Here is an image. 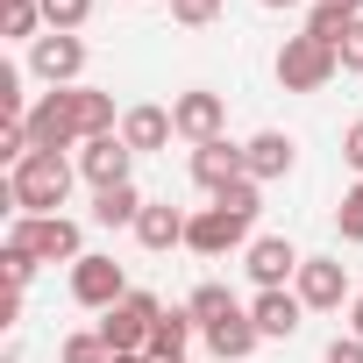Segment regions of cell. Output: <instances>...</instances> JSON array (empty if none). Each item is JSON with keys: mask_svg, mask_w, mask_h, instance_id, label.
I'll return each mask as SVG.
<instances>
[{"mask_svg": "<svg viewBox=\"0 0 363 363\" xmlns=\"http://www.w3.org/2000/svg\"><path fill=\"white\" fill-rule=\"evenodd\" d=\"M72 178H79L72 157H57V150H29V157L8 171V200H15V214H57V207L72 200Z\"/></svg>", "mask_w": 363, "mask_h": 363, "instance_id": "6da1fadb", "label": "cell"}, {"mask_svg": "<svg viewBox=\"0 0 363 363\" xmlns=\"http://www.w3.org/2000/svg\"><path fill=\"white\" fill-rule=\"evenodd\" d=\"M335 72H342V50H335V43H320V36H306V29L278 43V86H285V93H320Z\"/></svg>", "mask_w": 363, "mask_h": 363, "instance_id": "7a4b0ae2", "label": "cell"}, {"mask_svg": "<svg viewBox=\"0 0 363 363\" xmlns=\"http://www.w3.org/2000/svg\"><path fill=\"white\" fill-rule=\"evenodd\" d=\"M29 143L36 150H79L86 143V121H79V86H50L36 107H29Z\"/></svg>", "mask_w": 363, "mask_h": 363, "instance_id": "3957f363", "label": "cell"}, {"mask_svg": "<svg viewBox=\"0 0 363 363\" xmlns=\"http://www.w3.org/2000/svg\"><path fill=\"white\" fill-rule=\"evenodd\" d=\"M8 242L36 250L43 264H79V257H86V235H79L72 214H22V221L8 228Z\"/></svg>", "mask_w": 363, "mask_h": 363, "instance_id": "277c9868", "label": "cell"}, {"mask_svg": "<svg viewBox=\"0 0 363 363\" xmlns=\"http://www.w3.org/2000/svg\"><path fill=\"white\" fill-rule=\"evenodd\" d=\"M164 320V306H157V292H128L121 306H107L100 313V342H107V356H128V349H150V328Z\"/></svg>", "mask_w": 363, "mask_h": 363, "instance_id": "5b68a950", "label": "cell"}, {"mask_svg": "<svg viewBox=\"0 0 363 363\" xmlns=\"http://www.w3.org/2000/svg\"><path fill=\"white\" fill-rule=\"evenodd\" d=\"M257 235H250V214H235V207H200L193 214V228H186V250H200V257H228V250H250Z\"/></svg>", "mask_w": 363, "mask_h": 363, "instance_id": "8992f818", "label": "cell"}, {"mask_svg": "<svg viewBox=\"0 0 363 363\" xmlns=\"http://www.w3.org/2000/svg\"><path fill=\"white\" fill-rule=\"evenodd\" d=\"M128 292H135V285L121 278V264H114V257H93V250H86V257L72 264V299H79V306L107 313V306H121Z\"/></svg>", "mask_w": 363, "mask_h": 363, "instance_id": "52a82bcc", "label": "cell"}, {"mask_svg": "<svg viewBox=\"0 0 363 363\" xmlns=\"http://www.w3.org/2000/svg\"><path fill=\"white\" fill-rule=\"evenodd\" d=\"M79 178H86V186L93 193H107V186H128V164H135V150L121 143V128L114 135H93V143H79Z\"/></svg>", "mask_w": 363, "mask_h": 363, "instance_id": "ba28073f", "label": "cell"}, {"mask_svg": "<svg viewBox=\"0 0 363 363\" xmlns=\"http://www.w3.org/2000/svg\"><path fill=\"white\" fill-rule=\"evenodd\" d=\"M29 72H36L43 86H79V72H86V43H79V36L43 29V36L29 43Z\"/></svg>", "mask_w": 363, "mask_h": 363, "instance_id": "9c48e42d", "label": "cell"}, {"mask_svg": "<svg viewBox=\"0 0 363 363\" xmlns=\"http://www.w3.org/2000/svg\"><path fill=\"white\" fill-rule=\"evenodd\" d=\"M242 264H250V278H257V292H292V278H299V250L285 242V235H257L250 250H242Z\"/></svg>", "mask_w": 363, "mask_h": 363, "instance_id": "30bf717a", "label": "cell"}, {"mask_svg": "<svg viewBox=\"0 0 363 363\" xmlns=\"http://www.w3.org/2000/svg\"><path fill=\"white\" fill-rule=\"evenodd\" d=\"M171 121H178V135H186L193 150L214 143V135H228V107H221V93H207V86L178 93V100H171Z\"/></svg>", "mask_w": 363, "mask_h": 363, "instance_id": "8fae6325", "label": "cell"}, {"mask_svg": "<svg viewBox=\"0 0 363 363\" xmlns=\"http://www.w3.org/2000/svg\"><path fill=\"white\" fill-rule=\"evenodd\" d=\"M292 292L306 299V313H335L342 299H356V292H349V271H342L335 257H306L299 278H292Z\"/></svg>", "mask_w": 363, "mask_h": 363, "instance_id": "7c38bea8", "label": "cell"}, {"mask_svg": "<svg viewBox=\"0 0 363 363\" xmlns=\"http://www.w3.org/2000/svg\"><path fill=\"white\" fill-rule=\"evenodd\" d=\"M235 178H250V164H242V143L214 135V143H200V150H193V186H207V193H228Z\"/></svg>", "mask_w": 363, "mask_h": 363, "instance_id": "4fadbf2b", "label": "cell"}, {"mask_svg": "<svg viewBox=\"0 0 363 363\" xmlns=\"http://www.w3.org/2000/svg\"><path fill=\"white\" fill-rule=\"evenodd\" d=\"M242 164H250V178H257V186H271V178H292L299 143H292L285 128H264V135H250V143H242Z\"/></svg>", "mask_w": 363, "mask_h": 363, "instance_id": "5bb4252c", "label": "cell"}, {"mask_svg": "<svg viewBox=\"0 0 363 363\" xmlns=\"http://www.w3.org/2000/svg\"><path fill=\"white\" fill-rule=\"evenodd\" d=\"M250 320H257L264 342H292L299 320H306V299H299V292H257V299H250Z\"/></svg>", "mask_w": 363, "mask_h": 363, "instance_id": "9a60e30c", "label": "cell"}, {"mask_svg": "<svg viewBox=\"0 0 363 363\" xmlns=\"http://www.w3.org/2000/svg\"><path fill=\"white\" fill-rule=\"evenodd\" d=\"M186 228H193V214H178L171 200H150V207H143V221H135V242H143L150 257H164V250L186 242Z\"/></svg>", "mask_w": 363, "mask_h": 363, "instance_id": "2e32d148", "label": "cell"}, {"mask_svg": "<svg viewBox=\"0 0 363 363\" xmlns=\"http://www.w3.org/2000/svg\"><path fill=\"white\" fill-rule=\"evenodd\" d=\"M171 135H178V121H171V107H150V100H143V107H128V114H121V143H128L135 157H150V150H164Z\"/></svg>", "mask_w": 363, "mask_h": 363, "instance_id": "e0dca14e", "label": "cell"}, {"mask_svg": "<svg viewBox=\"0 0 363 363\" xmlns=\"http://www.w3.org/2000/svg\"><path fill=\"white\" fill-rule=\"evenodd\" d=\"M200 335H207V349H214L221 363H242V356H257V342H264L257 320H250V306H235L228 320H214V328H200Z\"/></svg>", "mask_w": 363, "mask_h": 363, "instance_id": "ac0fdd59", "label": "cell"}, {"mask_svg": "<svg viewBox=\"0 0 363 363\" xmlns=\"http://www.w3.org/2000/svg\"><path fill=\"white\" fill-rule=\"evenodd\" d=\"M186 342H193V313L171 306V313L150 328V349H143V356H150V363H186Z\"/></svg>", "mask_w": 363, "mask_h": 363, "instance_id": "d6986e66", "label": "cell"}, {"mask_svg": "<svg viewBox=\"0 0 363 363\" xmlns=\"http://www.w3.org/2000/svg\"><path fill=\"white\" fill-rule=\"evenodd\" d=\"M143 193H135V178H128V186H107V193H93V221L100 228H135L143 221Z\"/></svg>", "mask_w": 363, "mask_h": 363, "instance_id": "ffe728a7", "label": "cell"}, {"mask_svg": "<svg viewBox=\"0 0 363 363\" xmlns=\"http://www.w3.org/2000/svg\"><path fill=\"white\" fill-rule=\"evenodd\" d=\"M242 299L228 292V285H193V299H186V313H193V328H214V320H228Z\"/></svg>", "mask_w": 363, "mask_h": 363, "instance_id": "44dd1931", "label": "cell"}, {"mask_svg": "<svg viewBox=\"0 0 363 363\" xmlns=\"http://www.w3.org/2000/svg\"><path fill=\"white\" fill-rule=\"evenodd\" d=\"M0 29L15 43H36L43 36V0H0Z\"/></svg>", "mask_w": 363, "mask_h": 363, "instance_id": "7402d4cb", "label": "cell"}, {"mask_svg": "<svg viewBox=\"0 0 363 363\" xmlns=\"http://www.w3.org/2000/svg\"><path fill=\"white\" fill-rule=\"evenodd\" d=\"M93 22V0H43V29H57V36H79Z\"/></svg>", "mask_w": 363, "mask_h": 363, "instance_id": "603a6c76", "label": "cell"}, {"mask_svg": "<svg viewBox=\"0 0 363 363\" xmlns=\"http://www.w3.org/2000/svg\"><path fill=\"white\" fill-rule=\"evenodd\" d=\"M36 250H22V242H8V250H0V271H8V292H29V278H36Z\"/></svg>", "mask_w": 363, "mask_h": 363, "instance_id": "cb8c5ba5", "label": "cell"}, {"mask_svg": "<svg viewBox=\"0 0 363 363\" xmlns=\"http://www.w3.org/2000/svg\"><path fill=\"white\" fill-rule=\"evenodd\" d=\"M57 363H107V342H100V328H79V335H65Z\"/></svg>", "mask_w": 363, "mask_h": 363, "instance_id": "d4e9b609", "label": "cell"}, {"mask_svg": "<svg viewBox=\"0 0 363 363\" xmlns=\"http://www.w3.org/2000/svg\"><path fill=\"white\" fill-rule=\"evenodd\" d=\"M335 228H342V242H363V178L342 193V207H335Z\"/></svg>", "mask_w": 363, "mask_h": 363, "instance_id": "484cf974", "label": "cell"}, {"mask_svg": "<svg viewBox=\"0 0 363 363\" xmlns=\"http://www.w3.org/2000/svg\"><path fill=\"white\" fill-rule=\"evenodd\" d=\"M349 22H356V15H342V8H313V15H306V36L342 43V36H349Z\"/></svg>", "mask_w": 363, "mask_h": 363, "instance_id": "4316f807", "label": "cell"}, {"mask_svg": "<svg viewBox=\"0 0 363 363\" xmlns=\"http://www.w3.org/2000/svg\"><path fill=\"white\" fill-rule=\"evenodd\" d=\"M221 15V0H171V22H186V29H207Z\"/></svg>", "mask_w": 363, "mask_h": 363, "instance_id": "83f0119b", "label": "cell"}, {"mask_svg": "<svg viewBox=\"0 0 363 363\" xmlns=\"http://www.w3.org/2000/svg\"><path fill=\"white\" fill-rule=\"evenodd\" d=\"M335 50H342V72H363V15L349 22V36H342Z\"/></svg>", "mask_w": 363, "mask_h": 363, "instance_id": "f1b7e54d", "label": "cell"}, {"mask_svg": "<svg viewBox=\"0 0 363 363\" xmlns=\"http://www.w3.org/2000/svg\"><path fill=\"white\" fill-rule=\"evenodd\" d=\"M342 164L363 178V121H349V128H342Z\"/></svg>", "mask_w": 363, "mask_h": 363, "instance_id": "f546056e", "label": "cell"}, {"mask_svg": "<svg viewBox=\"0 0 363 363\" xmlns=\"http://www.w3.org/2000/svg\"><path fill=\"white\" fill-rule=\"evenodd\" d=\"M328 363H363V342H356V335H335V342H328Z\"/></svg>", "mask_w": 363, "mask_h": 363, "instance_id": "4dcf8cb0", "label": "cell"}, {"mask_svg": "<svg viewBox=\"0 0 363 363\" xmlns=\"http://www.w3.org/2000/svg\"><path fill=\"white\" fill-rule=\"evenodd\" d=\"M349 335H356V342H363V292H356V299H349Z\"/></svg>", "mask_w": 363, "mask_h": 363, "instance_id": "1f68e13d", "label": "cell"}, {"mask_svg": "<svg viewBox=\"0 0 363 363\" xmlns=\"http://www.w3.org/2000/svg\"><path fill=\"white\" fill-rule=\"evenodd\" d=\"M313 8H342V15H363V0H313Z\"/></svg>", "mask_w": 363, "mask_h": 363, "instance_id": "d6a6232c", "label": "cell"}, {"mask_svg": "<svg viewBox=\"0 0 363 363\" xmlns=\"http://www.w3.org/2000/svg\"><path fill=\"white\" fill-rule=\"evenodd\" d=\"M107 363H150V356H143V349H128V356H107Z\"/></svg>", "mask_w": 363, "mask_h": 363, "instance_id": "836d02e7", "label": "cell"}, {"mask_svg": "<svg viewBox=\"0 0 363 363\" xmlns=\"http://www.w3.org/2000/svg\"><path fill=\"white\" fill-rule=\"evenodd\" d=\"M257 8H299V0H257Z\"/></svg>", "mask_w": 363, "mask_h": 363, "instance_id": "e575fe53", "label": "cell"}]
</instances>
